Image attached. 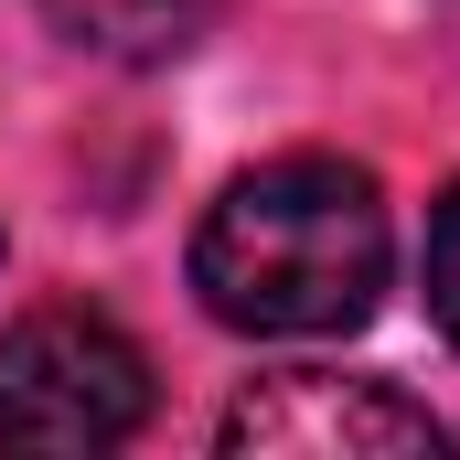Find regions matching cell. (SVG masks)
Instances as JSON below:
<instances>
[{
	"label": "cell",
	"instance_id": "obj_1",
	"mask_svg": "<svg viewBox=\"0 0 460 460\" xmlns=\"http://www.w3.org/2000/svg\"><path fill=\"white\" fill-rule=\"evenodd\" d=\"M193 289L204 311L235 332H279V343H311V332H353L385 289V204L353 161H268L226 182V204L193 235Z\"/></svg>",
	"mask_w": 460,
	"mask_h": 460
},
{
	"label": "cell",
	"instance_id": "obj_2",
	"mask_svg": "<svg viewBox=\"0 0 460 460\" xmlns=\"http://www.w3.org/2000/svg\"><path fill=\"white\" fill-rule=\"evenodd\" d=\"M150 418V364L97 311H32L0 332V450H118Z\"/></svg>",
	"mask_w": 460,
	"mask_h": 460
},
{
	"label": "cell",
	"instance_id": "obj_3",
	"mask_svg": "<svg viewBox=\"0 0 460 460\" xmlns=\"http://www.w3.org/2000/svg\"><path fill=\"white\" fill-rule=\"evenodd\" d=\"M226 450L257 460H439L450 429L375 375H268L226 407Z\"/></svg>",
	"mask_w": 460,
	"mask_h": 460
},
{
	"label": "cell",
	"instance_id": "obj_4",
	"mask_svg": "<svg viewBox=\"0 0 460 460\" xmlns=\"http://www.w3.org/2000/svg\"><path fill=\"white\" fill-rule=\"evenodd\" d=\"M86 54H118V65H161V54H182L226 0H43Z\"/></svg>",
	"mask_w": 460,
	"mask_h": 460
},
{
	"label": "cell",
	"instance_id": "obj_5",
	"mask_svg": "<svg viewBox=\"0 0 460 460\" xmlns=\"http://www.w3.org/2000/svg\"><path fill=\"white\" fill-rule=\"evenodd\" d=\"M429 311H439V332L460 343V182H450V204L429 215Z\"/></svg>",
	"mask_w": 460,
	"mask_h": 460
}]
</instances>
